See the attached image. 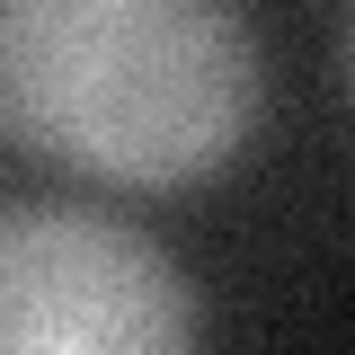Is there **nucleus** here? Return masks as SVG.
<instances>
[{"label": "nucleus", "mask_w": 355, "mask_h": 355, "mask_svg": "<svg viewBox=\"0 0 355 355\" xmlns=\"http://www.w3.org/2000/svg\"><path fill=\"white\" fill-rule=\"evenodd\" d=\"M258 107V27L222 0H0V133L107 187L222 169Z\"/></svg>", "instance_id": "obj_1"}, {"label": "nucleus", "mask_w": 355, "mask_h": 355, "mask_svg": "<svg viewBox=\"0 0 355 355\" xmlns=\"http://www.w3.org/2000/svg\"><path fill=\"white\" fill-rule=\"evenodd\" d=\"M0 355H196V284L98 205H9Z\"/></svg>", "instance_id": "obj_2"}]
</instances>
